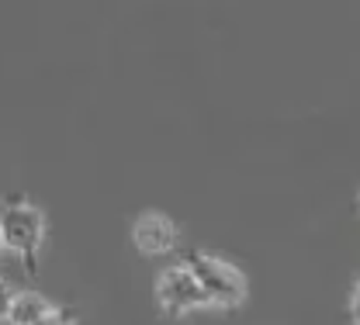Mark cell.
Segmentation results:
<instances>
[{
	"mask_svg": "<svg viewBox=\"0 0 360 325\" xmlns=\"http://www.w3.org/2000/svg\"><path fill=\"white\" fill-rule=\"evenodd\" d=\"M49 218L28 194H7L0 201V239L4 253H11L28 277H39V256H42Z\"/></svg>",
	"mask_w": 360,
	"mask_h": 325,
	"instance_id": "1",
	"label": "cell"
},
{
	"mask_svg": "<svg viewBox=\"0 0 360 325\" xmlns=\"http://www.w3.org/2000/svg\"><path fill=\"white\" fill-rule=\"evenodd\" d=\"M184 263L191 267V274L201 284V294H205L208 308L236 312L250 301V280L232 260H225L219 253H208V249H191Z\"/></svg>",
	"mask_w": 360,
	"mask_h": 325,
	"instance_id": "2",
	"label": "cell"
},
{
	"mask_svg": "<svg viewBox=\"0 0 360 325\" xmlns=\"http://www.w3.org/2000/svg\"><path fill=\"white\" fill-rule=\"evenodd\" d=\"M153 294H156V308L167 315V319H184V315H194V312H205L208 301L201 294V284L191 274V267L180 260L160 270V277L153 284Z\"/></svg>",
	"mask_w": 360,
	"mask_h": 325,
	"instance_id": "3",
	"label": "cell"
},
{
	"mask_svg": "<svg viewBox=\"0 0 360 325\" xmlns=\"http://www.w3.org/2000/svg\"><path fill=\"white\" fill-rule=\"evenodd\" d=\"M132 246L142 256H170L180 246V225L163 211H142L132 222Z\"/></svg>",
	"mask_w": 360,
	"mask_h": 325,
	"instance_id": "4",
	"label": "cell"
},
{
	"mask_svg": "<svg viewBox=\"0 0 360 325\" xmlns=\"http://www.w3.org/2000/svg\"><path fill=\"white\" fill-rule=\"evenodd\" d=\"M52 308L56 305L45 298L42 291H35V287L14 291V301H11V312H7V325H35L42 322Z\"/></svg>",
	"mask_w": 360,
	"mask_h": 325,
	"instance_id": "5",
	"label": "cell"
},
{
	"mask_svg": "<svg viewBox=\"0 0 360 325\" xmlns=\"http://www.w3.org/2000/svg\"><path fill=\"white\" fill-rule=\"evenodd\" d=\"M35 325H77V312H73V308H59V305H56L42 322H35Z\"/></svg>",
	"mask_w": 360,
	"mask_h": 325,
	"instance_id": "6",
	"label": "cell"
},
{
	"mask_svg": "<svg viewBox=\"0 0 360 325\" xmlns=\"http://www.w3.org/2000/svg\"><path fill=\"white\" fill-rule=\"evenodd\" d=\"M11 301H14V287L0 277V322H7V312H11Z\"/></svg>",
	"mask_w": 360,
	"mask_h": 325,
	"instance_id": "7",
	"label": "cell"
},
{
	"mask_svg": "<svg viewBox=\"0 0 360 325\" xmlns=\"http://www.w3.org/2000/svg\"><path fill=\"white\" fill-rule=\"evenodd\" d=\"M350 322L360 325V270L354 277V291H350Z\"/></svg>",
	"mask_w": 360,
	"mask_h": 325,
	"instance_id": "8",
	"label": "cell"
},
{
	"mask_svg": "<svg viewBox=\"0 0 360 325\" xmlns=\"http://www.w3.org/2000/svg\"><path fill=\"white\" fill-rule=\"evenodd\" d=\"M354 211L360 215V190H357V197H354Z\"/></svg>",
	"mask_w": 360,
	"mask_h": 325,
	"instance_id": "9",
	"label": "cell"
},
{
	"mask_svg": "<svg viewBox=\"0 0 360 325\" xmlns=\"http://www.w3.org/2000/svg\"><path fill=\"white\" fill-rule=\"evenodd\" d=\"M0 253H4V239H0Z\"/></svg>",
	"mask_w": 360,
	"mask_h": 325,
	"instance_id": "10",
	"label": "cell"
}]
</instances>
